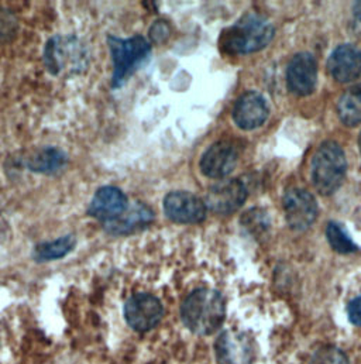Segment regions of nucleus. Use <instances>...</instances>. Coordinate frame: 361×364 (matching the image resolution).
Masks as SVG:
<instances>
[{"label":"nucleus","instance_id":"23","mask_svg":"<svg viewBox=\"0 0 361 364\" xmlns=\"http://www.w3.org/2000/svg\"><path fill=\"white\" fill-rule=\"evenodd\" d=\"M170 36V26L164 20H157L150 30V37L154 43H163Z\"/></svg>","mask_w":361,"mask_h":364},{"label":"nucleus","instance_id":"15","mask_svg":"<svg viewBox=\"0 0 361 364\" xmlns=\"http://www.w3.org/2000/svg\"><path fill=\"white\" fill-rule=\"evenodd\" d=\"M219 364H249L254 358V345L243 333L223 332L216 342Z\"/></svg>","mask_w":361,"mask_h":364},{"label":"nucleus","instance_id":"12","mask_svg":"<svg viewBox=\"0 0 361 364\" xmlns=\"http://www.w3.org/2000/svg\"><path fill=\"white\" fill-rule=\"evenodd\" d=\"M270 109L263 95L246 92L239 96L233 106V120L243 130H254L266 123Z\"/></svg>","mask_w":361,"mask_h":364},{"label":"nucleus","instance_id":"1","mask_svg":"<svg viewBox=\"0 0 361 364\" xmlns=\"http://www.w3.org/2000/svg\"><path fill=\"white\" fill-rule=\"evenodd\" d=\"M226 316V305L220 292L199 288L190 292L180 305L183 325L193 333L208 336L220 329Z\"/></svg>","mask_w":361,"mask_h":364},{"label":"nucleus","instance_id":"9","mask_svg":"<svg viewBox=\"0 0 361 364\" xmlns=\"http://www.w3.org/2000/svg\"><path fill=\"white\" fill-rule=\"evenodd\" d=\"M247 199V189L239 180H227L210 186L205 196L206 209L216 215H230L240 209Z\"/></svg>","mask_w":361,"mask_h":364},{"label":"nucleus","instance_id":"19","mask_svg":"<svg viewBox=\"0 0 361 364\" xmlns=\"http://www.w3.org/2000/svg\"><path fill=\"white\" fill-rule=\"evenodd\" d=\"M338 114L343 124L355 127L361 123V84L350 87L338 102Z\"/></svg>","mask_w":361,"mask_h":364},{"label":"nucleus","instance_id":"7","mask_svg":"<svg viewBox=\"0 0 361 364\" xmlns=\"http://www.w3.org/2000/svg\"><path fill=\"white\" fill-rule=\"evenodd\" d=\"M284 210L288 226L292 230L305 232L318 218V202L309 191L292 188L284 195Z\"/></svg>","mask_w":361,"mask_h":364},{"label":"nucleus","instance_id":"2","mask_svg":"<svg viewBox=\"0 0 361 364\" xmlns=\"http://www.w3.org/2000/svg\"><path fill=\"white\" fill-rule=\"evenodd\" d=\"M274 34L275 28L266 17L247 13L220 33L219 48L229 55L252 54L267 47Z\"/></svg>","mask_w":361,"mask_h":364},{"label":"nucleus","instance_id":"5","mask_svg":"<svg viewBox=\"0 0 361 364\" xmlns=\"http://www.w3.org/2000/svg\"><path fill=\"white\" fill-rule=\"evenodd\" d=\"M164 316L161 301L147 292L134 294L124 304V319L136 332L154 329Z\"/></svg>","mask_w":361,"mask_h":364},{"label":"nucleus","instance_id":"22","mask_svg":"<svg viewBox=\"0 0 361 364\" xmlns=\"http://www.w3.org/2000/svg\"><path fill=\"white\" fill-rule=\"evenodd\" d=\"M309 364H350L347 355L336 346H323L312 356Z\"/></svg>","mask_w":361,"mask_h":364},{"label":"nucleus","instance_id":"10","mask_svg":"<svg viewBox=\"0 0 361 364\" xmlns=\"http://www.w3.org/2000/svg\"><path fill=\"white\" fill-rule=\"evenodd\" d=\"M164 213L176 223H199L206 218V205L196 195L186 191L170 192L163 202Z\"/></svg>","mask_w":361,"mask_h":364},{"label":"nucleus","instance_id":"14","mask_svg":"<svg viewBox=\"0 0 361 364\" xmlns=\"http://www.w3.org/2000/svg\"><path fill=\"white\" fill-rule=\"evenodd\" d=\"M328 71L342 84L353 82L361 75V51L353 44H342L328 60Z\"/></svg>","mask_w":361,"mask_h":364},{"label":"nucleus","instance_id":"4","mask_svg":"<svg viewBox=\"0 0 361 364\" xmlns=\"http://www.w3.org/2000/svg\"><path fill=\"white\" fill-rule=\"evenodd\" d=\"M347 160L343 149L333 140H328L316 150L312 164L311 177L320 195L335 193L345 181Z\"/></svg>","mask_w":361,"mask_h":364},{"label":"nucleus","instance_id":"8","mask_svg":"<svg viewBox=\"0 0 361 364\" xmlns=\"http://www.w3.org/2000/svg\"><path fill=\"white\" fill-rule=\"evenodd\" d=\"M127 209L129 199L126 193L114 185H104L95 192L88 206V215L106 225L117 220Z\"/></svg>","mask_w":361,"mask_h":364},{"label":"nucleus","instance_id":"25","mask_svg":"<svg viewBox=\"0 0 361 364\" xmlns=\"http://www.w3.org/2000/svg\"><path fill=\"white\" fill-rule=\"evenodd\" d=\"M353 13H355V17L361 20V1H356L355 6H353Z\"/></svg>","mask_w":361,"mask_h":364},{"label":"nucleus","instance_id":"13","mask_svg":"<svg viewBox=\"0 0 361 364\" xmlns=\"http://www.w3.org/2000/svg\"><path fill=\"white\" fill-rule=\"evenodd\" d=\"M239 154L236 147L229 141H217L212 144L200 159V171L215 180L225 178L237 166Z\"/></svg>","mask_w":361,"mask_h":364},{"label":"nucleus","instance_id":"16","mask_svg":"<svg viewBox=\"0 0 361 364\" xmlns=\"http://www.w3.org/2000/svg\"><path fill=\"white\" fill-rule=\"evenodd\" d=\"M154 219V212L144 203L136 202L131 206V210H126L123 216L117 220L103 225L107 233L110 235H129L136 230L147 228Z\"/></svg>","mask_w":361,"mask_h":364},{"label":"nucleus","instance_id":"24","mask_svg":"<svg viewBox=\"0 0 361 364\" xmlns=\"http://www.w3.org/2000/svg\"><path fill=\"white\" fill-rule=\"evenodd\" d=\"M347 316L353 325L361 326V295L349 302Z\"/></svg>","mask_w":361,"mask_h":364},{"label":"nucleus","instance_id":"11","mask_svg":"<svg viewBox=\"0 0 361 364\" xmlns=\"http://www.w3.org/2000/svg\"><path fill=\"white\" fill-rule=\"evenodd\" d=\"M318 84L316 58L306 51L298 53L286 68V87L298 96H308Z\"/></svg>","mask_w":361,"mask_h":364},{"label":"nucleus","instance_id":"6","mask_svg":"<svg viewBox=\"0 0 361 364\" xmlns=\"http://www.w3.org/2000/svg\"><path fill=\"white\" fill-rule=\"evenodd\" d=\"M85 61L82 44L75 37H51L44 47V65L53 75H60L63 70L77 65L78 68Z\"/></svg>","mask_w":361,"mask_h":364},{"label":"nucleus","instance_id":"3","mask_svg":"<svg viewBox=\"0 0 361 364\" xmlns=\"http://www.w3.org/2000/svg\"><path fill=\"white\" fill-rule=\"evenodd\" d=\"M107 46L113 63L112 88H120L151 55V44L143 36L119 38L107 36Z\"/></svg>","mask_w":361,"mask_h":364},{"label":"nucleus","instance_id":"26","mask_svg":"<svg viewBox=\"0 0 361 364\" xmlns=\"http://www.w3.org/2000/svg\"><path fill=\"white\" fill-rule=\"evenodd\" d=\"M359 147H360V153H361V133H360V137H359Z\"/></svg>","mask_w":361,"mask_h":364},{"label":"nucleus","instance_id":"20","mask_svg":"<svg viewBox=\"0 0 361 364\" xmlns=\"http://www.w3.org/2000/svg\"><path fill=\"white\" fill-rule=\"evenodd\" d=\"M326 237L330 247L340 255H350L359 250V246L353 242L346 228L339 222H330L326 228Z\"/></svg>","mask_w":361,"mask_h":364},{"label":"nucleus","instance_id":"17","mask_svg":"<svg viewBox=\"0 0 361 364\" xmlns=\"http://www.w3.org/2000/svg\"><path fill=\"white\" fill-rule=\"evenodd\" d=\"M68 164V154L58 147H45L31 156L26 166L36 174H54Z\"/></svg>","mask_w":361,"mask_h":364},{"label":"nucleus","instance_id":"21","mask_svg":"<svg viewBox=\"0 0 361 364\" xmlns=\"http://www.w3.org/2000/svg\"><path fill=\"white\" fill-rule=\"evenodd\" d=\"M242 225L246 228L247 232L253 235V237H262L270 229V220L267 213L263 209L257 208L247 210L242 216Z\"/></svg>","mask_w":361,"mask_h":364},{"label":"nucleus","instance_id":"18","mask_svg":"<svg viewBox=\"0 0 361 364\" xmlns=\"http://www.w3.org/2000/svg\"><path fill=\"white\" fill-rule=\"evenodd\" d=\"M77 247L75 235L70 233L55 240L41 242L33 249V260L36 263H48L64 259Z\"/></svg>","mask_w":361,"mask_h":364}]
</instances>
